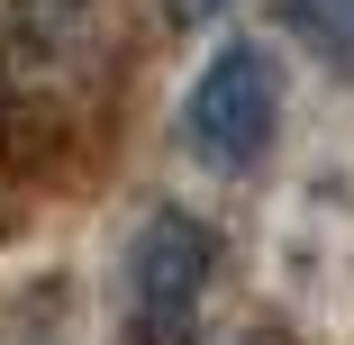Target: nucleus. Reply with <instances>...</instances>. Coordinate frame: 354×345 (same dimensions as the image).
I'll return each instance as SVG.
<instances>
[{
  "label": "nucleus",
  "mask_w": 354,
  "mask_h": 345,
  "mask_svg": "<svg viewBox=\"0 0 354 345\" xmlns=\"http://www.w3.org/2000/svg\"><path fill=\"white\" fill-rule=\"evenodd\" d=\"M300 28L345 64V73H354V0H300Z\"/></svg>",
  "instance_id": "3"
},
{
  "label": "nucleus",
  "mask_w": 354,
  "mask_h": 345,
  "mask_svg": "<svg viewBox=\"0 0 354 345\" xmlns=\"http://www.w3.org/2000/svg\"><path fill=\"white\" fill-rule=\"evenodd\" d=\"M209 272H218L209 227L182 209H155L127 236V263H118V345H191Z\"/></svg>",
  "instance_id": "1"
},
{
  "label": "nucleus",
  "mask_w": 354,
  "mask_h": 345,
  "mask_svg": "<svg viewBox=\"0 0 354 345\" xmlns=\"http://www.w3.org/2000/svg\"><path fill=\"white\" fill-rule=\"evenodd\" d=\"M272 127H281V64L254 37H227L209 55V73L182 100V136L209 173H254L272 155Z\"/></svg>",
  "instance_id": "2"
},
{
  "label": "nucleus",
  "mask_w": 354,
  "mask_h": 345,
  "mask_svg": "<svg viewBox=\"0 0 354 345\" xmlns=\"http://www.w3.org/2000/svg\"><path fill=\"white\" fill-rule=\"evenodd\" d=\"M173 10H182V19H218L227 0H173Z\"/></svg>",
  "instance_id": "4"
}]
</instances>
